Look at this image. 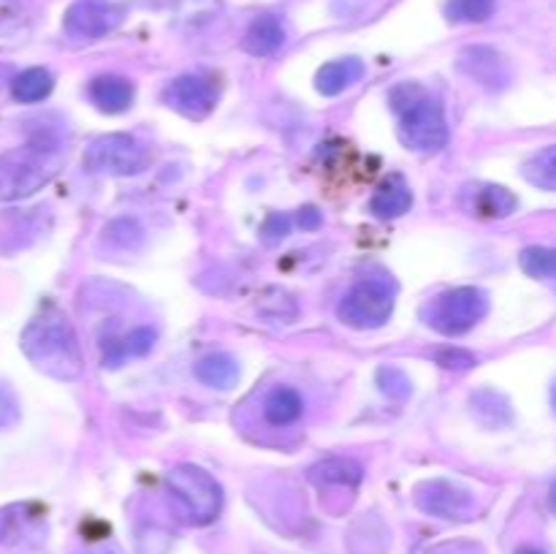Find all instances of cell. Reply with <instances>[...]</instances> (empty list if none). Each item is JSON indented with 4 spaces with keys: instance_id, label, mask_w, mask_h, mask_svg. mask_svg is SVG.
<instances>
[{
    "instance_id": "obj_1",
    "label": "cell",
    "mask_w": 556,
    "mask_h": 554,
    "mask_svg": "<svg viewBox=\"0 0 556 554\" xmlns=\"http://www.w3.org/2000/svg\"><path fill=\"white\" fill-rule=\"evenodd\" d=\"M22 351L41 373L58 380H76L85 369L74 326L58 310H43L27 324L22 335Z\"/></svg>"
},
{
    "instance_id": "obj_2",
    "label": "cell",
    "mask_w": 556,
    "mask_h": 554,
    "mask_svg": "<svg viewBox=\"0 0 556 554\" xmlns=\"http://www.w3.org/2000/svg\"><path fill=\"white\" fill-rule=\"evenodd\" d=\"M391 103L400 112L402 144L416 152H438L448 144V123L443 103L427 96L424 87L405 81L391 90Z\"/></svg>"
},
{
    "instance_id": "obj_3",
    "label": "cell",
    "mask_w": 556,
    "mask_h": 554,
    "mask_svg": "<svg viewBox=\"0 0 556 554\" xmlns=\"http://www.w3.org/2000/svg\"><path fill=\"white\" fill-rule=\"evenodd\" d=\"M58 172V155L52 147H16L0 155V201L25 199L41 190Z\"/></svg>"
},
{
    "instance_id": "obj_4",
    "label": "cell",
    "mask_w": 556,
    "mask_h": 554,
    "mask_svg": "<svg viewBox=\"0 0 556 554\" xmlns=\"http://www.w3.org/2000/svg\"><path fill=\"white\" fill-rule=\"evenodd\" d=\"M166 487L182 516L193 525H210L223 508V489L215 478L195 465H177L168 470Z\"/></svg>"
},
{
    "instance_id": "obj_5",
    "label": "cell",
    "mask_w": 556,
    "mask_h": 554,
    "mask_svg": "<svg viewBox=\"0 0 556 554\" xmlns=\"http://www.w3.org/2000/svg\"><path fill=\"white\" fill-rule=\"evenodd\" d=\"M489 313V293L476 286L448 288L424 307V320L445 337L467 335Z\"/></svg>"
},
{
    "instance_id": "obj_6",
    "label": "cell",
    "mask_w": 556,
    "mask_h": 554,
    "mask_svg": "<svg viewBox=\"0 0 556 554\" xmlns=\"http://www.w3.org/2000/svg\"><path fill=\"white\" fill-rule=\"evenodd\" d=\"M394 286L383 277H367L356 282L337 304V318L351 329H380L394 313Z\"/></svg>"
},
{
    "instance_id": "obj_7",
    "label": "cell",
    "mask_w": 556,
    "mask_h": 554,
    "mask_svg": "<svg viewBox=\"0 0 556 554\" xmlns=\"http://www.w3.org/2000/svg\"><path fill=\"white\" fill-rule=\"evenodd\" d=\"M85 163L90 172L109 174V177H134L150 168V144L128 134H106L90 141L85 150Z\"/></svg>"
},
{
    "instance_id": "obj_8",
    "label": "cell",
    "mask_w": 556,
    "mask_h": 554,
    "mask_svg": "<svg viewBox=\"0 0 556 554\" xmlns=\"http://www.w3.org/2000/svg\"><path fill=\"white\" fill-rule=\"evenodd\" d=\"M128 11L114 0H74L65 11V33L81 41H96L109 36L125 22Z\"/></svg>"
},
{
    "instance_id": "obj_9",
    "label": "cell",
    "mask_w": 556,
    "mask_h": 554,
    "mask_svg": "<svg viewBox=\"0 0 556 554\" xmlns=\"http://www.w3.org/2000/svg\"><path fill=\"white\" fill-rule=\"evenodd\" d=\"M416 503L418 508L440 519H470L476 511V494L448 478H434L416 489Z\"/></svg>"
},
{
    "instance_id": "obj_10",
    "label": "cell",
    "mask_w": 556,
    "mask_h": 554,
    "mask_svg": "<svg viewBox=\"0 0 556 554\" xmlns=\"http://www.w3.org/2000/svg\"><path fill=\"white\" fill-rule=\"evenodd\" d=\"M163 101L166 106H172L174 112H179L188 119H206L215 112L217 92L215 85L210 79L199 74H185L177 76L174 81H168L166 90H163Z\"/></svg>"
},
{
    "instance_id": "obj_11",
    "label": "cell",
    "mask_w": 556,
    "mask_h": 554,
    "mask_svg": "<svg viewBox=\"0 0 556 554\" xmlns=\"http://www.w3.org/2000/svg\"><path fill=\"white\" fill-rule=\"evenodd\" d=\"M459 71L478 81L486 90H503L510 81V65L497 49L492 47H465L456 60Z\"/></svg>"
},
{
    "instance_id": "obj_12",
    "label": "cell",
    "mask_w": 556,
    "mask_h": 554,
    "mask_svg": "<svg viewBox=\"0 0 556 554\" xmlns=\"http://www.w3.org/2000/svg\"><path fill=\"white\" fill-rule=\"evenodd\" d=\"M413 206V190L410 185L405 182L402 174H391L380 182V188L375 190L372 201H369V212L380 221H394V217H402L405 212H410Z\"/></svg>"
},
{
    "instance_id": "obj_13",
    "label": "cell",
    "mask_w": 556,
    "mask_h": 554,
    "mask_svg": "<svg viewBox=\"0 0 556 554\" xmlns=\"http://www.w3.org/2000/svg\"><path fill=\"white\" fill-rule=\"evenodd\" d=\"M87 96L96 103L101 112L106 114H123L128 112L130 103H134V85H130L125 76L117 74H103L96 76L87 87Z\"/></svg>"
},
{
    "instance_id": "obj_14",
    "label": "cell",
    "mask_w": 556,
    "mask_h": 554,
    "mask_svg": "<svg viewBox=\"0 0 556 554\" xmlns=\"http://www.w3.org/2000/svg\"><path fill=\"white\" fill-rule=\"evenodd\" d=\"M286 43V27L275 14H261L250 22L248 33H244V52L255 54V58H269L277 49Z\"/></svg>"
},
{
    "instance_id": "obj_15",
    "label": "cell",
    "mask_w": 556,
    "mask_h": 554,
    "mask_svg": "<svg viewBox=\"0 0 556 554\" xmlns=\"http://www.w3.org/2000/svg\"><path fill=\"white\" fill-rule=\"evenodd\" d=\"M364 63L358 58H342V60H331L326 63L324 68L318 71L315 76V90L326 98H334L340 92H345L348 87L356 85L358 79L364 76Z\"/></svg>"
},
{
    "instance_id": "obj_16",
    "label": "cell",
    "mask_w": 556,
    "mask_h": 554,
    "mask_svg": "<svg viewBox=\"0 0 556 554\" xmlns=\"http://www.w3.org/2000/svg\"><path fill=\"white\" fill-rule=\"evenodd\" d=\"M304 416V396L293 386H275L264 396V418L271 427H291Z\"/></svg>"
},
{
    "instance_id": "obj_17",
    "label": "cell",
    "mask_w": 556,
    "mask_h": 554,
    "mask_svg": "<svg viewBox=\"0 0 556 554\" xmlns=\"http://www.w3.org/2000/svg\"><path fill=\"white\" fill-rule=\"evenodd\" d=\"M470 411L476 421L486 429H503L514 421L510 402L494 389H478L470 394Z\"/></svg>"
},
{
    "instance_id": "obj_18",
    "label": "cell",
    "mask_w": 556,
    "mask_h": 554,
    "mask_svg": "<svg viewBox=\"0 0 556 554\" xmlns=\"http://www.w3.org/2000/svg\"><path fill=\"white\" fill-rule=\"evenodd\" d=\"M364 478V467L351 456H331L309 467V481L318 487H356Z\"/></svg>"
},
{
    "instance_id": "obj_19",
    "label": "cell",
    "mask_w": 556,
    "mask_h": 554,
    "mask_svg": "<svg viewBox=\"0 0 556 554\" xmlns=\"http://www.w3.org/2000/svg\"><path fill=\"white\" fill-rule=\"evenodd\" d=\"M193 375L210 389L228 391L237 386L239 380V364L231 353H210V356L199 358L193 367Z\"/></svg>"
},
{
    "instance_id": "obj_20",
    "label": "cell",
    "mask_w": 556,
    "mask_h": 554,
    "mask_svg": "<svg viewBox=\"0 0 556 554\" xmlns=\"http://www.w3.org/2000/svg\"><path fill=\"white\" fill-rule=\"evenodd\" d=\"M516 206H519V199L503 185H483L476 190V201H472V212L481 217H508L514 215Z\"/></svg>"
},
{
    "instance_id": "obj_21",
    "label": "cell",
    "mask_w": 556,
    "mask_h": 554,
    "mask_svg": "<svg viewBox=\"0 0 556 554\" xmlns=\"http://www.w3.org/2000/svg\"><path fill=\"white\" fill-rule=\"evenodd\" d=\"M54 79L47 68H27L11 81V96L20 103H38L52 92Z\"/></svg>"
},
{
    "instance_id": "obj_22",
    "label": "cell",
    "mask_w": 556,
    "mask_h": 554,
    "mask_svg": "<svg viewBox=\"0 0 556 554\" xmlns=\"http://www.w3.org/2000/svg\"><path fill=\"white\" fill-rule=\"evenodd\" d=\"M521 177L541 190H556V144L543 147L535 155L527 158Z\"/></svg>"
},
{
    "instance_id": "obj_23",
    "label": "cell",
    "mask_w": 556,
    "mask_h": 554,
    "mask_svg": "<svg viewBox=\"0 0 556 554\" xmlns=\"http://www.w3.org/2000/svg\"><path fill=\"white\" fill-rule=\"evenodd\" d=\"M103 242L112 250H119V253L139 250L141 242H144V226L136 217H117V221L103 228Z\"/></svg>"
},
{
    "instance_id": "obj_24",
    "label": "cell",
    "mask_w": 556,
    "mask_h": 554,
    "mask_svg": "<svg viewBox=\"0 0 556 554\" xmlns=\"http://www.w3.org/2000/svg\"><path fill=\"white\" fill-rule=\"evenodd\" d=\"M519 264L525 275L538 277V280H556V248L546 244H532L519 255Z\"/></svg>"
},
{
    "instance_id": "obj_25",
    "label": "cell",
    "mask_w": 556,
    "mask_h": 554,
    "mask_svg": "<svg viewBox=\"0 0 556 554\" xmlns=\"http://www.w3.org/2000/svg\"><path fill=\"white\" fill-rule=\"evenodd\" d=\"M375 383H378V389L383 391L389 400L402 402L413 394L410 375H407L402 367H394V364H386V367H380L378 373H375Z\"/></svg>"
},
{
    "instance_id": "obj_26",
    "label": "cell",
    "mask_w": 556,
    "mask_h": 554,
    "mask_svg": "<svg viewBox=\"0 0 556 554\" xmlns=\"http://www.w3.org/2000/svg\"><path fill=\"white\" fill-rule=\"evenodd\" d=\"M494 14V0H448L445 3V16L451 22H465V25H476V22H486Z\"/></svg>"
},
{
    "instance_id": "obj_27",
    "label": "cell",
    "mask_w": 556,
    "mask_h": 554,
    "mask_svg": "<svg viewBox=\"0 0 556 554\" xmlns=\"http://www.w3.org/2000/svg\"><path fill=\"white\" fill-rule=\"evenodd\" d=\"M258 310L271 320H286L291 324L296 318V302H293L291 293L280 291V288H269V291L261 293Z\"/></svg>"
},
{
    "instance_id": "obj_28",
    "label": "cell",
    "mask_w": 556,
    "mask_h": 554,
    "mask_svg": "<svg viewBox=\"0 0 556 554\" xmlns=\"http://www.w3.org/2000/svg\"><path fill=\"white\" fill-rule=\"evenodd\" d=\"M434 362L443 369H451V373H467V369L476 367L478 358L476 353L465 351V348H440V351L434 353Z\"/></svg>"
},
{
    "instance_id": "obj_29",
    "label": "cell",
    "mask_w": 556,
    "mask_h": 554,
    "mask_svg": "<svg viewBox=\"0 0 556 554\" xmlns=\"http://www.w3.org/2000/svg\"><path fill=\"white\" fill-rule=\"evenodd\" d=\"M291 234V217L282 215V212H269L261 223V242L264 244H277Z\"/></svg>"
},
{
    "instance_id": "obj_30",
    "label": "cell",
    "mask_w": 556,
    "mask_h": 554,
    "mask_svg": "<svg viewBox=\"0 0 556 554\" xmlns=\"http://www.w3.org/2000/svg\"><path fill=\"white\" fill-rule=\"evenodd\" d=\"M155 340L157 335L150 326H136L134 331H128V335L123 337L128 356H147V353L152 351V345H155Z\"/></svg>"
},
{
    "instance_id": "obj_31",
    "label": "cell",
    "mask_w": 556,
    "mask_h": 554,
    "mask_svg": "<svg viewBox=\"0 0 556 554\" xmlns=\"http://www.w3.org/2000/svg\"><path fill=\"white\" fill-rule=\"evenodd\" d=\"M20 421V402L5 386H0V429H9Z\"/></svg>"
},
{
    "instance_id": "obj_32",
    "label": "cell",
    "mask_w": 556,
    "mask_h": 554,
    "mask_svg": "<svg viewBox=\"0 0 556 554\" xmlns=\"http://www.w3.org/2000/svg\"><path fill=\"white\" fill-rule=\"evenodd\" d=\"M296 223L304 228V231H315V228L324 226V212L318 206L307 204L296 212Z\"/></svg>"
},
{
    "instance_id": "obj_33",
    "label": "cell",
    "mask_w": 556,
    "mask_h": 554,
    "mask_svg": "<svg viewBox=\"0 0 556 554\" xmlns=\"http://www.w3.org/2000/svg\"><path fill=\"white\" fill-rule=\"evenodd\" d=\"M87 554H123V549L114 546V543H101V546L90 549V552H87Z\"/></svg>"
},
{
    "instance_id": "obj_34",
    "label": "cell",
    "mask_w": 556,
    "mask_h": 554,
    "mask_svg": "<svg viewBox=\"0 0 556 554\" xmlns=\"http://www.w3.org/2000/svg\"><path fill=\"white\" fill-rule=\"evenodd\" d=\"M548 508H552V514L556 516V481L552 483V489H548Z\"/></svg>"
},
{
    "instance_id": "obj_35",
    "label": "cell",
    "mask_w": 556,
    "mask_h": 554,
    "mask_svg": "<svg viewBox=\"0 0 556 554\" xmlns=\"http://www.w3.org/2000/svg\"><path fill=\"white\" fill-rule=\"evenodd\" d=\"M516 554H543V552H538V549L527 546V549H519V552H516Z\"/></svg>"
},
{
    "instance_id": "obj_36",
    "label": "cell",
    "mask_w": 556,
    "mask_h": 554,
    "mask_svg": "<svg viewBox=\"0 0 556 554\" xmlns=\"http://www.w3.org/2000/svg\"><path fill=\"white\" fill-rule=\"evenodd\" d=\"M552 407H554V413H556V380H554V386H552Z\"/></svg>"
}]
</instances>
